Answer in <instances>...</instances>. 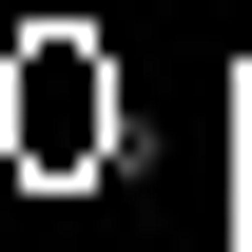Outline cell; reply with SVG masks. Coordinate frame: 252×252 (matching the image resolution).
I'll return each instance as SVG.
<instances>
[{
	"instance_id": "obj_1",
	"label": "cell",
	"mask_w": 252,
	"mask_h": 252,
	"mask_svg": "<svg viewBox=\"0 0 252 252\" xmlns=\"http://www.w3.org/2000/svg\"><path fill=\"white\" fill-rule=\"evenodd\" d=\"M20 156H39V175H78V156H117V78H97L78 39H20Z\"/></svg>"
},
{
	"instance_id": "obj_2",
	"label": "cell",
	"mask_w": 252,
	"mask_h": 252,
	"mask_svg": "<svg viewBox=\"0 0 252 252\" xmlns=\"http://www.w3.org/2000/svg\"><path fill=\"white\" fill-rule=\"evenodd\" d=\"M233 156H252V117H233Z\"/></svg>"
}]
</instances>
